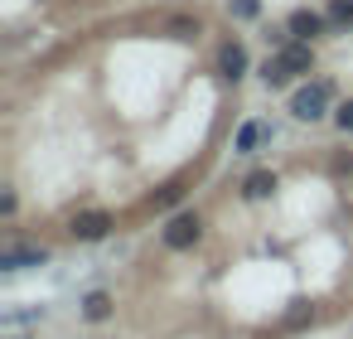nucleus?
Returning <instances> with one entry per match:
<instances>
[{
    "instance_id": "nucleus-1",
    "label": "nucleus",
    "mask_w": 353,
    "mask_h": 339,
    "mask_svg": "<svg viewBox=\"0 0 353 339\" xmlns=\"http://www.w3.org/2000/svg\"><path fill=\"white\" fill-rule=\"evenodd\" d=\"M310 68H314V49H310V44H281V49L266 59L261 78H266V88H285L290 78H300V73H310Z\"/></svg>"
},
{
    "instance_id": "nucleus-2",
    "label": "nucleus",
    "mask_w": 353,
    "mask_h": 339,
    "mask_svg": "<svg viewBox=\"0 0 353 339\" xmlns=\"http://www.w3.org/2000/svg\"><path fill=\"white\" fill-rule=\"evenodd\" d=\"M329 97H334V88L319 78V83H305L295 97H290V117L295 122H319L324 117V107H329Z\"/></svg>"
},
{
    "instance_id": "nucleus-3",
    "label": "nucleus",
    "mask_w": 353,
    "mask_h": 339,
    "mask_svg": "<svg viewBox=\"0 0 353 339\" xmlns=\"http://www.w3.org/2000/svg\"><path fill=\"white\" fill-rule=\"evenodd\" d=\"M199 233H203V218H199V213H174V218L165 223V247L184 252V247L199 242Z\"/></svg>"
},
{
    "instance_id": "nucleus-4",
    "label": "nucleus",
    "mask_w": 353,
    "mask_h": 339,
    "mask_svg": "<svg viewBox=\"0 0 353 339\" xmlns=\"http://www.w3.org/2000/svg\"><path fill=\"white\" fill-rule=\"evenodd\" d=\"M68 233H73L78 242H97V238H107V233H112V213L88 209V213H78V218L68 223Z\"/></svg>"
},
{
    "instance_id": "nucleus-5",
    "label": "nucleus",
    "mask_w": 353,
    "mask_h": 339,
    "mask_svg": "<svg viewBox=\"0 0 353 339\" xmlns=\"http://www.w3.org/2000/svg\"><path fill=\"white\" fill-rule=\"evenodd\" d=\"M39 262H49L44 247H6L0 252V271H25V267H39Z\"/></svg>"
},
{
    "instance_id": "nucleus-6",
    "label": "nucleus",
    "mask_w": 353,
    "mask_h": 339,
    "mask_svg": "<svg viewBox=\"0 0 353 339\" xmlns=\"http://www.w3.org/2000/svg\"><path fill=\"white\" fill-rule=\"evenodd\" d=\"M218 73H223V78H232V83L247 73V49H242L237 39H228V44L218 49Z\"/></svg>"
},
{
    "instance_id": "nucleus-7",
    "label": "nucleus",
    "mask_w": 353,
    "mask_h": 339,
    "mask_svg": "<svg viewBox=\"0 0 353 339\" xmlns=\"http://www.w3.org/2000/svg\"><path fill=\"white\" fill-rule=\"evenodd\" d=\"M285 35H295V39H314V35H324V15H314V10H295V15L285 20Z\"/></svg>"
},
{
    "instance_id": "nucleus-8",
    "label": "nucleus",
    "mask_w": 353,
    "mask_h": 339,
    "mask_svg": "<svg viewBox=\"0 0 353 339\" xmlns=\"http://www.w3.org/2000/svg\"><path fill=\"white\" fill-rule=\"evenodd\" d=\"M261 141H271V126H261V122H247V126L237 131V155H252Z\"/></svg>"
},
{
    "instance_id": "nucleus-9",
    "label": "nucleus",
    "mask_w": 353,
    "mask_h": 339,
    "mask_svg": "<svg viewBox=\"0 0 353 339\" xmlns=\"http://www.w3.org/2000/svg\"><path fill=\"white\" fill-rule=\"evenodd\" d=\"M276 189V175L271 170H252L247 180H242V199H266Z\"/></svg>"
},
{
    "instance_id": "nucleus-10",
    "label": "nucleus",
    "mask_w": 353,
    "mask_h": 339,
    "mask_svg": "<svg viewBox=\"0 0 353 339\" xmlns=\"http://www.w3.org/2000/svg\"><path fill=\"white\" fill-rule=\"evenodd\" d=\"M83 315H88L92 325H102V320L112 315V296H107V291H92V296H83Z\"/></svg>"
},
{
    "instance_id": "nucleus-11",
    "label": "nucleus",
    "mask_w": 353,
    "mask_h": 339,
    "mask_svg": "<svg viewBox=\"0 0 353 339\" xmlns=\"http://www.w3.org/2000/svg\"><path fill=\"white\" fill-rule=\"evenodd\" d=\"M228 15L232 20H256L261 15V0H228Z\"/></svg>"
},
{
    "instance_id": "nucleus-12",
    "label": "nucleus",
    "mask_w": 353,
    "mask_h": 339,
    "mask_svg": "<svg viewBox=\"0 0 353 339\" xmlns=\"http://www.w3.org/2000/svg\"><path fill=\"white\" fill-rule=\"evenodd\" d=\"M329 15H334V25H348V20H353V0H334Z\"/></svg>"
},
{
    "instance_id": "nucleus-13",
    "label": "nucleus",
    "mask_w": 353,
    "mask_h": 339,
    "mask_svg": "<svg viewBox=\"0 0 353 339\" xmlns=\"http://www.w3.org/2000/svg\"><path fill=\"white\" fill-rule=\"evenodd\" d=\"M334 122H339V131H353V97H348V102L334 112Z\"/></svg>"
},
{
    "instance_id": "nucleus-14",
    "label": "nucleus",
    "mask_w": 353,
    "mask_h": 339,
    "mask_svg": "<svg viewBox=\"0 0 353 339\" xmlns=\"http://www.w3.org/2000/svg\"><path fill=\"white\" fill-rule=\"evenodd\" d=\"M170 30H174V39H189V35H199V25H189V20H174Z\"/></svg>"
},
{
    "instance_id": "nucleus-15",
    "label": "nucleus",
    "mask_w": 353,
    "mask_h": 339,
    "mask_svg": "<svg viewBox=\"0 0 353 339\" xmlns=\"http://www.w3.org/2000/svg\"><path fill=\"white\" fill-rule=\"evenodd\" d=\"M174 199H179V189H160V194H155V204H160V209H170Z\"/></svg>"
}]
</instances>
